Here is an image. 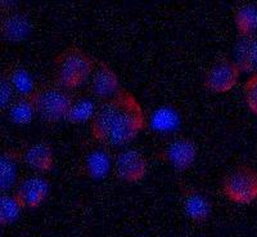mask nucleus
<instances>
[{
    "label": "nucleus",
    "mask_w": 257,
    "mask_h": 237,
    "mask_svg": "<svg viewBox=\"0 0 257 237\" xmlns=\"http://www.w3.org/2000/svg\"><path fill=\"white\" fill-rule=\"evenodd\" d=\"M234 22L239 36L256 35L257 31V7L247 3L238 7L234 15Z\"/></svg>",
    "instance_id": "18"
},
{
    "label": "nucleus",
    "mask_w": 257,
    "mask_h": 237,
    "mask_svg": "<svg viewBox=\"0 0 257 237\" xmlns=\"http://www.w3.org/2000/svg\"><path fill=\"white\" fill-rule=\"evenodd\" d=\"M180 124V116L178 111L170 106H161L151 115L149 125L156 132H171Z\"/></svg>",
    "instance_id": "17"
},
{
    "label": "nucleus",
    "mask_w": 257,
    "mask_h": 237,
    "mask_svg": "<svg viewBox=\"0 0 257 237\" xmlns=\"http://www.w3.org/2000/svg\"><path fill=\"white\" fill-rule=\"evenodd\" d=\"M243 94H244V101L248 106L249 111L253 112L257 116V72L252 73L244 83Z\"/></svg>",
    "instance_id": "22"
},
{
    "label": "nucleus",
    "mask_w": 257,
    "mask_h": 237,
    "mask_svg": "<svg viewBox=\"0 0 257 237\" xmlns=\"http://www.w3.org/2000/svg\"><path fill=\"white\" fill-rule=\"evenodd\" d=\"M2 35L6 40L18 43L30 35L31 32V22L27 15L22 12H7L2 17Z\"/></svg>",
    "instance_id": "10"
},
{
    "label": "nucleus",
    "mask_w": 257,
    "mask_h": 237,
    "mask_svg": "<svg viewBox=\"0 0 257 237\" xmlns=\"http://www.w3.org/2000/svg\"><path fill=\"white\" fill-rule=\"evenodd\" d=\"M235 63L240 71L257 72V36H239L235 44Z\"/></svg>",
    "instance_id": "13"
},
{
    "label": "nucleus",
    "mask_w": 257,
    "mask_h": 237,
    "mask_svg": "<svg viewBox=\"0 0 257 237\" xmlns=\"http://www.w3.org/2000/svg\"><path fill=\"white\" fill-rule=\"evenodd\" d=\"M4 75L12 84L17 96H31L35 92V83L32 80L31 73L26 67L21 64H11L4 71Z\"/></svg>",
    "instance_id": "16"
},
{
    "label": "nucleus",
    "mask_w": 257,
    "mask_h": 237,
    "mask_svg": "<svg viewBox=\"0 0 257 237\" xmlns=\"http://www.w3.org/2000/svg\"><path fill=\"white\" fill-rule=\"evenodd\" d=\"M16 97H17V94H16L12 84L3 73L2 79H0V107L3 110H8Z\"/></svg>",
    "instance_id": "23"
},
{
    "label": "nucleus",
    "mask_w": 257,
    "mask_h": 237,
    "mask_svg": "<svg viewBox=\"0 0 257 237\" xmlns=\"http://www.w3.org/2000/svg\"><path fill=\"white\" fill-rule=\"evenodd\" d=\"M210 201L197 190H187L183 196V210L189 219L194 222H205L211 214Z\"/></svg>",
    "instance_id": "14"
},
{
    "label": "nucleus",
    "mask_w": 257,
    "mask_h": 237,
    "mask_svg": "<svg viewBox=\"0 0 257 237\" xmlns=\"http://www.w3.org/2000/svg\"><path fill=\"white\" fill-rule=\"evenodd\" d=\"M89 89L94 97L104 101L120 91L118 76L108 63L103 61L96 62L91 73Z\"/></svg>",
    "instance_id": "9"
},
{
    "label": "nucleus",
    "mask_w": 257,
    "mask_h": 237,
    "mask_svg": "<svg viewBox=\"0 0 257 237\" xmlns=\"http://www.w3.org/2000/svg\"><path fill=\"white\" fill-rule=\"evenodd\" d=\"M31 100L35 106L36 115L41 120L57 123L66 119L73 98L68 94L67 89L59 85L45 84L36 87L35 92L31 94Z\"/></svg>",
    "instance_id": "3"
},
{
    "label": "nucleus",
    "mask_w": 257,
    "mask_h": 237,
    "mask_svg": "<svg viewBox=\"0 0 257 237\" xmlns=\"http://www.w3.org/2000/svg\"><path fill=\"white\" fill-rule=\"evenodd\" d=\"M114 173L121 181L137 183L146 177L148 163L137 149H123L114 159Z\"/></svg>",
    "instance_id": "8"
},
{
    "label": "nucleus",
    "mask_w": 257,
    "mask_h": 237,
    "mask_svg": "<svg viewBox=\"0 0 257 237\" xmlns=\"http://www.w3.org/2000/svg\"><path fill=\"white\" fill-rule=\"evenodd\" d=\"M22 161V151L6 148L0 156V190L6 192L17 185L18 165Z\"/></svg>",
    "instance_id": "11"
},
{
    "label": "nucleus",
    "mask_w": 257,
    "mask_h": 237,
    "mask_svg": "<svg viewBox=\"0 0 257 237\" xmlns=\"http://www.w3.org/2000/svg\"><path fill=\"white\" fill-rule=\"evenodd\" d=\"M36 115L31 96H17L8 107V116L15 124H29Z\"/></svg>",
    "instance_id": "19"
},
{
    "label": "nucleus",
    "mask_w": 257,
    "mask_h": 237,
    "mask_svg": "<svg viewBox=\"0 0 257 237\" xmlns=\"http://www.w3.org/2000/svg\"><path fill=\"white\" fill-rule=\"evenodd\" d=\"M22 205L12 195L3 193L0 196V223L3 225H9L18 219L22 211Z\"/></svg>",
    "instance_id": "21"
},
{
    "label": "nucleus",
    "mask_w": 257,
    "mask_h": 237,
    "mask_svg": "<svg viewBox=\"0 0 257 237\" xmlns=\"http://www.w3.org/2000/svg\"><path fill=\"white\" fill-rule=\"evenodd\" d=\"M160 157L176 170H187L196 161L197 146L190 138L178 137L162 148Z\"/></svg>",
    "instance_id": "6"
},
{
    "label": "nucleus",
    "mask_w": 257,
    "mask_h": 237,
    "mask_svg": "<svg viewBox=\"0 0 257 237\" xmlns=\"http://www.w3.org/2000/svg\"><path fill=\"white\" fill-rule=\"evenodd\" d=\"M111 169V156L103 148H94L84 156L82 170L91 179H102Z\"/></svg>",
    "instance_id": "15"
},
{
    "label": "nucleus",
    "mask_w": 257,
    "mask_h": 237,
    "mask_svg": "<svg viewBox=\"0 0 257 237\" xmlns=\"http://www.w3.org/2000/svg\"><path fill=\"white\" fill-rule=\"evenodd\" d=\"M95 110L96 107L94 106L93 101L86 97H80L77 100L72 101V105L66 115V120L72 124L85 123L93 119Z\"/></svg>",
    "instance_id": "20"
},
{
    "label": "nucleus",
    "mask_w": 257,
    "mask_h": 237,
    "mask_svg": "<svg viewBox=\"0 0 257 237\" xmlns=\"http://www.w3.org/2000/svg\"><path fill=\"white\" fill-rule=\"evenodd\" d=\"M222 192L235 204H251L257 200V172L248 165H239L224 178Z\"/></svg>",
    "instance_id": "4"
},
{
    "label": "nucleus",
    "mask_w": 257,
    "mask_h": 237,
    "mask_svg": "<svg viewBox=\"0 0 257 237\" xmlns=\"http://www.w3.org/2000/svg\"><path fill=\"white\" fill-rule=\"evenodd\" d=\"M48 193L49 183L47 179L39 176H29L17 182L13 196L18 200L24 209H34L44 202Z\"/></svg>",
    "instance_id": "7"
},
{
    "label": "nucleus",
    "mask_w": 257,
    "mask_h": 237,
    "mask_svg": "<svg viewBox=\"0 0 257 237\" xmlns=\"http://www.w3.org/2000/svg\"><path fill=\"white\" fill-rule=\"evenodd\" d=\"M96 62L81 48L71 45L54 59V76L64 89L77 88L91 76Z\"/></svg>",
    "instance_id": "2"
},
{
    "label": "nucleus",
    "mask_w": 257,
    "mask_h": 237,
    "mask_svg": "<svg viewBox=\"0 0 257 237\" xmlns=\"http://www.w3.org/2000/svg\"><path fill=\"white\" fill-rule=\"evenodd\" d=\"M240 68L235 61L228 57H219L211 64L205 76V87L213 93H226L237 85Z\"/></svg>",
    "instance_id": "5"
},
{
    "label": "nucleus",
    "mask_w": 257,
    "mask_h": 237,
    "mask_svg": "<svg viewBox=\"0 0 257 237\" xmlns=\"http://www.w3.org/2000/svg\"><path fill=\"white\" fill-rule=\"evenodd\" d=\"M22 161L29 168L38 172H50L54 165L53 149L45 142H38L26 147L22 152Z\"/></svg>",
    "instance_id": "12"
},
{
    "label": "nucleus",
    "mask_w": 257,
    "mask_h": 237,
    "mask_svg": "<svg viewBox=\"0 0 257 237\" xmlns=\"http://www.w3.org/2000/svg\"><path fill=\"white\" fill-rule=\"evenodd\" d=\"M147 126L143 107L132 92L120 88L100 103L90 120L91 137L104 146H123Z\"/></svg>",
    "instance_id": "1"
}]
</instances>
